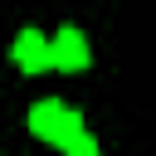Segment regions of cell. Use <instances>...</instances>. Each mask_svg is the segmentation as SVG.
Here are the masks:
<instances>
[{
  "mask_svg": "<svg viewBox=\"0 0 156 156\" xmlns=\"http://www.w3.org/2000/svg\"><path fill=\"white\" fill-rule=\"evenodd\" d=\"M63 156H102V146H98V136H93V132H78V136L63 146Z\"/></svg>",
  "mask_w": 156,
  "mask_h": 156,
  "instance_id": "4",
  "label": "cell"
},
{
  "mask_svg": "<svg viewBox=\"0 0 156 156\" xmlns=\"http://www.w3.org/2000/svg\"><path fill=\"white\" fill-rule=\"evenodd\" d=\"M29 132L39 136V141H54V146H68L78 132H88L83 127V117L73 112V107H63L58 98H44V102H34L29 107Z\"/></svg>",
  "mask_w": 156,
  "mask_h": 156,
  "instance_id": "1",
  "label": "cell"
},
{
  "mask_svg": "<svg viewBox=\"0 0 156 156\" xmlns=\"http://www.w3.org/2000/svg\"><path fill=\"white\" fill-rule=\"evenodd\" d=\"M10 58H15V68H24V73H44V68H49V39H44L39 29H20L15 44H10Z\"/></svg>",
  "mask_w": 156,
  "mask_h": 156,
  "instance_id": "3",
  "label": "cell"
},
{
  "mask_svg": "<svg viewBox=\"0 0 156 156\" xmlns=\"http://www.w3.org/2000/svg\"><path fill=\"white\" fill-rule=\"evenodd\" d=\"M93 63V54H88V39H83V29H58L54 39H49V68H58V73H78V68H88Z\"/></svg>",
  "mask_w": 156,
  "mask_h": 156,
  "instance_id": "2",
  "label": "cell"
}]
</instances>
